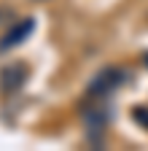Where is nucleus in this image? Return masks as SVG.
Returning a JSON list of instances; mask_svg holds the SVG:
<instances>
[{
    "label": "nucleus",
    "mask_w": 148,
    "mask_h": 151,
    "mask_svg": "<svg viewBox=\"0 0 148 151\" xmlns=\"http://www.w3.org/2000/svg\"><path fill=\"white\" fill-rule=\"evenodd\" d=\"M24 81H27V68L22 62H14V65H8V68L0 70V89H3V92L19 89Z\"/></svg>",
    "instance_id": "f257e3e1"
},
{
    "label": "nucleus",
    "mask_w": 148,
    "mask_h": 151,
    "mask_svg": "<svg viewBox=\"0 0 148 151\" xmlns=\"http://www.w3.org/2000/svg\"><path fill=\"white\" fill-rule=\"evenodd\" d=\"M32 19H24V22H19L11 32H6L3 35V41H0V51H8L11 46H16V43H22V38H27L30 32H32Z\"/></svg>",
    "instance_id": "f03ea898"
},
{
    "label": "nucleus",
    "mask_w": 148,
    "mask_h": 151,
    "mask_svg": "<svg viewBox=\"0 0 148 151\" xmlns=\"http://www.w3.org/2000/svg\"><path fill=\"white\" fill-rule=\"evenodd\" d=\"M121 78H124V73H119V70H105L102 73V78H97L94 81V86H92V92H110V89H116L119 84H121Z\"/></svg>",
    "instance_id": "7ed1b4c3"
}]
</instances>
